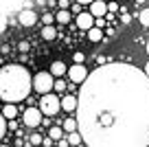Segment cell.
<instances>
[{
    "label": "cell",
    "mask_w": 149,
    "mask_h": 147,
    "mask_svg": "<svg viewBox=\"0 0 149 147\" xmlns=\"http://www.w3.org/2000/svg\"><path fill=\"white\" fill-rule=\"evenodd\" d=\"M53 143H55V141H53L51 136H48V138H42V145H44V147H53Z\"/></svg>",
    "instance_id": "cell-27"
},
{
    "label": "cell",
    "mask_w": 149,
    "mask_h": 147,
    "mask_svg": "<svg viewBox=\"0 0 149 147\" xmlns=\"http://www.w3.org/2000/svg\"><path fill=\"white\" fill-rule=\"evenodd\" d=\"M42 37H44V40H48V42L55 40V37H57V29L53 27V24H44V29H42Z\"/></svg>",
    "instance_id": "cell-14"
},
{
    "label": "cell",
    "mask_w": 149,
    "mask_h": 147,
    "mask_svg": "<svg viewBox=\"0 0 149 147\" xmlns=\"http://www.w3.org/2000/svg\"><path fill=\"white\" fill-rule=\"evenodd\" d=\"M68 77H70L72 83H84V79L88 77V68H86L84 64H77V62H74L68 68Z\"/></svg>",
    "instance_id": "cell-7"
},
{
    "label": "cell",
    "mask_w": 149,
    "mask_h": 147,
    "mask_svg": "<svg viewBox=\"0 0 149 147\" xmlns=\"http://www.w3.org/2000/svg\"><path fill=\"white\" fill-rule=\"evenodd\" d=\"M42 22H44V24H53V22H55V15H53L51 11H46V13L42 15Z\"/></svg>",
    "instance_id": "cell-23"
},
{
    "label": "cell",
    "mask_w": 149,
    "mask_h": 147,
    "mask_svg": "<svg viewBox=\"0 0 149 147\" xmlns=\"http://www.w3.org/2000/svg\"><path fill=\"white\" fill-rule=\"evenodd\" d=\"M42 116H44V114H42V110H40V108H26V110H24L22 121H24V125H26V127H37L40 123H44Z\"/></svg>",
    "instance_id": "cell-6"
},
{
    "label": "cell",
    "mask_w": 149,
    "mask_h": 147,
    "mask_svg": "<svg viewBox=\"0 0 149 147\" xmlns=\"http://www.w3.org/2000/svg\"><path fill=\"white\" fill-rule=\"evenodd\" d=\"M2 114H5V119H7V121H13L15 116H18V108H15V103L7 101V106L2 108Z\"/></svg>",
    "instance_id": "cell-13"
},
{
    "label": "cell",
    "mask_w": 149,
    "mask_h": 147,
    "mask_svg": "<svg viewBox=\"0 0 149 147\" xmlns=\"http://www.w3.org/2000/svg\"><path fill=\"white\" fill-rule=\"evenodd\" d=\"M64 130L66 132H74V130H77V119H66L64 121Z\"/></svg>",
    "instance_id": "cell-21"
},
{
    "label": "cell",
    "mask_w": 149,
    "mask_h": 147,
    "mask_svg": "<svg viewBox=\"0 0 149 147\" xmlns=\"http://www.w3.org/2000/svg\"><path fill=\"white\" fill-rule=\"evenodd\" d=\"M74 112L84 145H149V77L130 64L99 66L84 79Z\"/></svg>",
    "instance_id": "cell-1"
},
{
    "label": "cell",
    "mask_w": 149,
    "mask_h": 147,
    "mask_svg": "<svg viewBox=\"0 0 149 147\" xmlns=\"http://www.w3.org/2000/svg\"><path fill=\"white\" fill-rule=\"evenodd\" d=\"M145 75L149 77V62H147V66H145Z\"/></svg>",
    "instance_id": "cell-31"
},
{
    "label": "cell",
    "mask_w": 149,
    "mask_h": 147,
    "mask_svg": "<svg viewBox=\"0 0 149 147\" xmlns=\"http://www.w3.org/2000/svg\"><path fill=\"white\" fill-rule=\"evenodd\" d=\"M84 60H86L84 53H74V62H77V64H84Z\"/></svg>",
    "instance_id": "cell-26"
},
{
    "label": "cell",
    "mask_w": 149,
    "mask_h": 147,
    "mask_svg": "<svg viewBox=\"0 0 149 147\" xmlns=\"http://www.w3.org/2000/svg\"><path fill=\"white\" fill-rule=\"evenodd\" d=\"M68 143H70V145H81V143H84V138H81V132H79V130L68 132Z\"/></svg>",
    "instance_id": "cell-17"
},
{
    "label": "cell",
    "mask_w": 149,
    "mask_h": 147,
    "mask_svg": "<svg viewBox=\"0 0 149 147\" xmlns=\"http://www.w3.org/2000/svg\"><path fill=\"white\" fill-rule=\"evenodd\" d=\"M66 88H68V83H66L64 79L57 77V79H55V83H53V90H55V92H64Z\"/></svg>",
    "instance_id": "cell-20"
},
{
    "label": "cell",
    "mask_w": 149,
    "mask_h": 147,
    "mask_svg": "<svg viewBox=\"0 0 149 147\" xmlns=\"http://www.w3.org/2000/svg\"><path fill=\"white\" fill-rule=\"evenodd\" d=\"M24 2H26V0H0V27L5 29V24H7V15L18 13V11L22 9Z\"/></svg>",
    "instance_id": "cell-4"
},
{
    "label": "cell",
    "mask_w": 149,
    "mask_h": 147,
    "mask_svg": "<svg viewBox=\"0 0 149 147\" xmlns=\"http://www.w3.org/2000/svg\"><path fill=\"white\" fill-rule=\"evenodd\" d=\"M143 2H145V0H136V5H143Z\"/></svg>",
    "instance_id": "cell-32"
},
{
    "label": "cell",
    "mask_w": 149,
    "mask_h": 147,
    "mask_svg": "<svg viewBox=\"0 0 149 147\" xmlns=\"http://www.w3.org/2000/svg\"><path fill=\"white\" fill-rule=\"evenodd\" d=\"M18 22L22 24V27H33V24L37 22V13L33 9H20L18 11Z\"/></svg>",
    "instance_id": "cell-8"
},
{
    "label": "cell",
    "mask_w": 149,
    "mask_h": 147,
    "mask_svg": "<svg viewBox=\"0 0 149 147\" xmlns=\"http://www.w3.org/2000/svg\"><path fill=\"white\" fill-rule=\"evenodd\" d=\"M29 143H31V145H42V136H40V134H33V136H29Z\"/></svg>",
    "instance_id": "cell-24"
},
{
    "label": "cell",
    "mask_w": 149,
    "mask_h": 147,
    "mask_svg": "<svg viewBox=\"0 0 149 147\" xmlns=\"http://www.w3.org/2000/svg\"><path fill=\"white\" fill-rule=\"evenodd\" d=\"M0 31H2V27H0Z\"/></svg>",
    "instance_id": "cell-34"
},
{
    "label": "cell",
    "mask_w": 149,
    "mask_h": 147,
    "mask_svg": "<svg viewBox=\"0 0 149 147\" xmlns=\"http://www.w3.org/2000/svg\"><path fill=\"white\" fill-rule=\"evenodd\" d=\"M68 7H70L68 0H59V9H68Z\"/></svg>",
    "instance_id": "cell-28"
},
{
    "label": "cell",
    "mask_w": 149,
    "mask_h": 147,
    "mask_svg": "<svg viewBox=\"0 0 149 147\" xmlns=\"http://www.w3.org/2000/svg\"><path fill=\"white\" fill-rule=\"evenodd\" d=\"M61 110H66V112H74V110H77V97H72V94L64 97V99H61Z\"/></svg>",
    "instance_id": "cell-12"
},
{
    "label": "cell",
    "mask_w": 149,
    "mask_h": 147,
    "mask_svg": "<svg viewBox=\"0 0 149 147\" xmlns=\"http://www.w3.org/2000/svg\"><path fill=\"white\" fill-rule=\"evenodd\" d=\"M53 83H55V79H53L51 73H37L33 77V90L40 92V94H46V92L53 90Z\"/></svg>",
    "instance_id": "cell-5"
},
{
    "label": "cell",
    "mask_w": 149,
    "mask_h": 147,
    "mask_svg": "<svg viewBox=\"0 0 149 147\" xmlns=\"http://www.w3.org/2000/svg\"><path fill=\"white\" fill-rule=\"evenodd\" d=\"M138 22L143 24V27H149V9H140V13H138Z\"/></svg>",
    "instance_id": "cell-19"
},
{
    "label": "cell",
    "mask_w": 149,
    "mask_h": 147,
    "mask_svg": "<svg viewBox=\"0 0 149 147\" xmlns=\"http://www.w3.org/2000/svg\"><path fill=\"white\" fill-rule=\"evenodd\" d=\"M33 90V77L22 64H7L0 68V101H24Z\"/></svg>",
    "instance_id": "cell-2"
},
{
    "label": "cell",
    "mask_w": 149,
    "mask_h": 147,
    "mask_svg": "<svg viewBox=\"0 0 149 147\" xmlns=\"http://www.w3.org/2000/svg\"><path fill=\"white\" fill-rule=\"evenodd\" d=\"M77 27L81 31H88L90 27H94V15L90 11H84V13H77Z\"/></svg>",
    "instance_id": "cell-9"
},
{
    "label": "cell",
    "mask_w": 149,
    "mask_h": 147,
    "mask_svg": "<svg viewBox=\"0 0 149 147\" xmlns=\"http://www.w3.org/2000/svg\"><path fill=\"white\" fill-rule=\"evenodd\" d=\"M105 2H107V0H105Z\"/></svg>",
    "instance_id": "cell-35"
},
{
    "label": "cell",
    "mask_w": 149,
    "mask_h": 147,
    "mask_svg": "<svg viewBox=\"0 0 149 147\" xmlns=\"http://www.w3.org/2000/svg\"><path fill=\"white\" fill-rule=\"evenodd\" d=\"M40 110L46 116H55L57 112L61 110V99L53 94V90L46 92V94H42V99H40Z\"/></svg>",
    "instance_id": "cell-3"
},
{
    "label": "cell",
    "mask_w": 149,
    "mask_h": 147,
    "mask_svg": "<svg viewBox=\"0 0 149 147\" xmlns=\"http://www.w3.org/2000/svg\"><path fill=\"white\" fill-rule=\"evenodd\" d=\"M29 48H31V46H29V42H20V44H18V51H20V53H29Z\"/></svg>",
    "instance_id": "cell-25"
},
{
    "label": "cell",
    "mask_w": 149,
    "mask_h": 147,
    "mask_svg": "<svg viewBox=\"0 0 149 147\" xmlns=\"http://www.w3.org/2000/svg\"><path fill=\"white\" fill-rule=\"evenodd\" d=\"M55 20H57L59 24H70V11H68V9H59V11L55 13Z\"/></svg>",
    "instance_id": "cell-16"
},
{
    "label": "cell",
    "mask_w": 149,
    "mask_h": 147,
    "mask_svg": "<svg viewBox=\"0 0 149 147\" xmlns=\"http://www.w3.org/2000/svg\"><path fill=\"white\" fill-rule=\"evenodd\" d=\"M90 13H92L94 18H103V15H107L105 0H92V2H90Z\"/></svg>",
    "instance_id": "cell-10"
},
{
    "label": "cell",
    "mask_w": 149,
    "mask_h": 147,
    "mask_svg": "<svg viewBox=\"0 0 149 147\" xmlns=\"http://www.w3.org/2000/svg\"><path fill=\"white\" fill-rule=\"evenodd\" d=\"M147 53H149V42H147Z\"/></svg>",
    "instance_id": "cell-33"
},
{
    "label": "cell",
    "mask_w": 149,
    "mask_h": 147,
    "mask_svg": "<svg viewBox=\"0 0 149 147\" xmlns=\"http://www.w3.org/2000/svg\"><path fill=\"white\" fill-rule=\"evenodd\" d=\"M77 2H79V5H90L92 0H77Z\"/></svg>",
    "instance_id": "cell-30"
},
{
    "label": "cell",
    "mask_w": 149,
    "mask_h": 147,
    "mask_svg": "<svg viewBox=\"0 0 149 147\" xmlns=\"http://www.w3.org/2000/svg\"><path fill=\"white\" fill-rule=\"evenodd\" d=\"M66 73H68V66H66L64 62H53L51 64V75L53 77H64Z\"/></svg>",
    "instance_id": "cell-11"
},
{
    "label": "cell",
    "mask_w": 149,
    "mask_h": 147,
    "mask_svg": "<svg viewBox=\"0 0 149 147\" xmlns=\"http://www.w3.org/2000/svg\"><path fill=\"white\" fill-rule=\"evenodd\" d=\"M5 134H7V119H5V114L0 112V141L5 138Z\"/></svg>",
    "instance_id": "cell-22"
},
{
    "label": "cell",
    "mask_w": 149,
    "mask_h": 147,
    "mask_svg": "<svg viewBox=\"0 0 149 147\" xmlns=\"http://www.w3.org/2000/svg\"><path fill=\"white\" fill-rule=\"evenodd\" d=\"M88 40L90 42H101L103 40V31L99 27H90L88 29Z\"/></svg>",
    "instance_id": "cell-15"
},
{
    "label": "cell",
    "mask_w": 149,
    "mask_h": 147,
    "mask_svg": "<svg viewBox=\"0 0 149 147\" xmlns=\"http://www.w3.org/2000/svg\"><path fill=\"white\" fill-rule=\"evenodd\" d=\"M121 20H123V22H125V24H130V22H132V18H130V15H125V13L121 15Z\"/></svg>",
    "instance_id": "cell-29"
},
{
    "label": "cell",
    "mask_w": 149,
    "mask_h": 147,
    "mask_svg": "<svg viewBox=\"0 0 149 147\" xmlns=\"http://www.w3.org/2000/svg\"><path fill=\"white\" fill-rule=\"evenodd\" d=\"M48 136H51L53 141H59V138L64 136V127H51L48 130Z\"/></svg>",
    "instance_id": "cell-18"
}]
</instances>
